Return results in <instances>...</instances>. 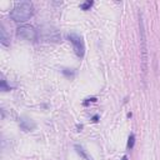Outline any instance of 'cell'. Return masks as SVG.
<instances>
[{
	"instance_id": "cell-13",
	"label": "cell",
	"mask_w": 160,
	"mask_h": 160,
	"mask_svg": "<svg viewBox=\"0 0 160 160\" xmlns=\"http://www.w3.org/2000/svg\"><path fill=\"white\" fill-rule=\"evenodd\" d=\"M98 120H99V117H98V115H94V117H93V121H94V123H96Z\"/></svg>"
},
{
	"instance_id": "cell-4",
	"label": "cell",
	"mask_w": 160,
	"mask_h": 160,
	"mask_svg": "<svg viewBox=\"0 0 160 160\" xmlns=\"http://www.w3.org/2000/svg\"><path fill=\"white\" fill-rule=\"evenodd\" d=\"M68 39H69L70 43L73 44V48H74L75 54L79 56V58H83L84 54H85V45H84L83 38L80 37V35H78V34L70 33L69 35H68Z\"/></svg>"
},
{
	"instance_id": "cell-11",
	"label": "cell",
	"mask_w": 160,
	"mask_h": 160,
	"mask_svg": "<svg viewBox=\"0 0 160 160\" xmlns=\"http://www.w3.org/2000/svg\"><path fill=\"white\" fill-rule=\"evenodd\" d=\"M93 4H94V2H91V0H88V2H85V3H83L82 5H80V8H82L83 10H89L91 6H93Z\"/></svg>"
},
{
	"instance_id": "cell-12",
	"label": "cell",
	"mask_w": 160,
	"mask_h": 160,
	"mask_svg": "<svg viewBox=\"0 0 160 160\" xmlns=\"http://www.w3.org/2000/svg\"><path fill=\"white\" fill-rule=\"evenodd\" d=\"M90 101H96V98H91V99H86L85 101H84V105H88Z\"/></svg>"
},
{
	"instance_id": "cell-3",
	"label": "cell",
	"mask_w": 160,
	"mask_h": 160,
	"mask_svg": "<svg viewBox=\"0 0 160 160\" xmlns=\"http://www.w3.org/2000/svg\"><path fill=\"white\" fill-rule=\"evenodd\" d=\"M41 38L44 41H53V43H58L60 40V34L54 26L51 25H43L41 26Z\"/></svg>"
},
{
	"instance_id": "cell-7",
	"label": "cell",
	"mask_w": 160,
	"mask_h": 160,
	"mask_svg": "<svg viewBox=\"0 0 160 160\" xmlns=\"http://www.w3.org/2000/svg\"><path fill=\"white\" fill-rule=\"evenodd\" d=\"M0 41H2V44L4 45V47H8V45L10 44V38L8 37L6 30H5L3 24L0 25Z\"/></svg>"
},
{
	"instance_id": "cell-9",
	"label": "cell",
	"mask_w": 160,
	"mask_h": 160,
	"mask_svg": "<svg viewBox=\"0 0 160 160\" xmlns=\"http://www.w3.org/2000/svg\"><path fill=\"white\" fill-rule=\"evenodd\" d=\"M0 89H2L3 91H9L11 88L6 83V79L4 78V75H2V80H0Z\"/></svg>"
},
{
	"instance_id": "cell-14",
	"label": "cell",
	"mask_w": 160,
	"mask_h": 160,
	"mask_svg": "<svg viewBox=\"0 0 160 160\" xmlns=\"http://www.w3.org/2000/svg\"><path fill=\"white\" fill-rule=\"evenodd\" d=\"M121 160H128V156H123V159Z\"/></svg>"
},
{
	"instance_id": "cell-10",
	"label": "cell",
	"mask_w": 160,
	"mask_h": 160,
	"mask_svg": "<svg viewBox=\"0 0 160 160\" xmlns=\"http://www.w3.org/2000/svg\"><path fill=\"white\" fill-rule=\"evenodd\" d=\"M134 144H135V135L134 134H130L129 135V139H128V149L131 150L134 148Z\"/></svg>"
},
{
	"instance_id": "cell-6",
	"label": "cell",
	"mask_w": 160,
	"mask_h": 160,
	"mask_svg": "<svg viewBox=\"0 0 160 160\" xmlns=\"http://www.w3.org/2000/svg\"><path fill=\"white\" fill-rule=\"evenodd\" d=\"M19 124H20L21 130H24V131H31L35 129V123L29 118H20Z\"/></svg>"
},
{
	"instance_id": "cell-5",
	"label": "cell",
	"mask_w": 160,
	"mask_h": 160,
	"mask_svg": "<svg viewBox=\"0 0 160 160\" xmlns=\"http://www.w3.org/2000/svg\"><path fill=\"white\" fill-rule=\"evenodd\" d=\"M16 34H18V37L23 38V39H25V40H31L34 41L37 39V30L29 26V25H21L16 29Z\"/></svg>"
},
{
	"instance_id": "cell-1",
	"label": "cell",
	"mask_w": 160,
	"mask_h": 160,
	"mask_svg": "<svg viewBox=\"0 0 160 160\" xmlns=\"http://www.w3.org/2000/svg\"><path fill=\"white\" fill-rule=\"evenodd\" d=\"M33 16V4L26 0L18 2L10 13V18L16 23H24Z\"/></svg>"
},
{
	"instance_id": "cell-2",
	"label": "cell",
	"mask_w": 160,
	"mask_h": 160,
	"mask_svg": "<svg viewBox=\"0 0 160 160\" xmlns=\"http://www.w3.org/2000/svg\"><path fill=\"white\" fill-rule=\"evenodd\" d=\"M139 33H140V45H141V69L145 75L148 71V47H146V35L144 28V20L141 13H139Z\"/></svg>"
},
{
	"instance_id": "cell-8",
	"label": "cell",
	"mask_w": 160,
	"mask_h": 160,
	"mask_svg": "<svg viewBox=\"0 0 160 160\" xmlns=\"http://www.w3.org/2000/svg\"><path fill=\"white\" fill-rule=\"evenodd\" d=\"M75 149H76L78 154H79V155H82V156H83V158H84L85 160H91V158H90V156H89V155H88L86 153H85V150L83 149L82 146H79V145H75Z\"/></svg>"
}]
</instances>
